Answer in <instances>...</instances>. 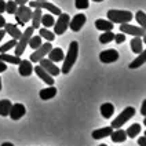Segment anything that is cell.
<instances>
[{"mask_svg":"<svg viewBox=\"0 0 146 146\" xmlns=\"http://www.w3.org/2000/svg\"><path fill=\"white\" fill-rule=\"evenodd\" d=\"M131 46V51L132 52H135V54H139L141 51H143V44H142V40H141V37L138 36H135L130 43Z\"/></svg>","mask_w":146,"mask_h":146,"instance_id":"26","label":"cell"},{"mask_svg":"<svg viewBox=\"0 0 146 146\" xmlns=\"http://www.w3.org/2000/svg\"><path fill=\"white\" fill-rule=\"evenodd\" d=\"M69 21H70V17L69 14H64L61 13L58 15L57 22H54V35H64L66 32V29L69 28Z\"/></svg>","mask_w":146,"mask_h":146,"instance_id":"7","label":"cell"},{"mask_svg":"<svg viewBox=\"0 0 146 146\" xmlns=\"http://www.w3.org/2000/svg\"><path fill=\"white\" fill-rule=\"evenodd\" d=\"M99 59L104 64H112L119 59V52L116 50H105L99 54Z\"/></svg>","mask_w":146,"mask_h":146,"instance_id":"13","label":"cell"},{"mask_svg":"<svg viewBox=\"0 0 146 146\" xmlns=\"http://www.w3.org/2000/svg\"><path fill=\"white\" fill-rule=\"evenodd\" d=\"M19 69H18V72L21 76H24V77H28V76H31L33 72V66H32V62L31 61H21L19 64Z\"/></svg>","mask_w":146,"mask_h":146,"instance_id":"15","label":"cell"},{"mask_svg":"<svg viewBox=\"0 0 146 146\" xmlns=\"http://www.w3.org/2000/svg\"><path fill=\"white\" fill-rule=\"evenodd\" d=\"M101 113H102V116H104L105 119H110L114 113V106L112 105V104H109V102L102 104V105H101Z\"/></svg>","mask_w":146,"mask_h":146,"instance_id":"25","label":"cell"},{"mask_svg":"<svg viewBox=\"0 0 146 146\" xmlns=\"http://www.w3.org/2000/svg\"><path fill=\"white\" fill-rule=\"evenodd\" d=\"M33 70H35V73L40 77L41 80L44 81V83H47L48 86H52V84H54V77H52L51 74H48V73L46 72V70H44L40 65L35 66V68H33Z\"/></svg>","mask_w":146,"mask_h":146,"instance_id":"14","label":"cell"},{"mask_svg":"<svg viewBox=\"0 0 146 146\" xmlns=\"http://www.w3.org/2000/svg\"><path fill=\"white\" fill-rule=\"evenodd\" d=\"M86 21H87V18H86L84 14H76V15L69 21V28L72 29L73 32H79L81 28L84 26Z\"/></svg>","mask_w":146,"mask_h":146,"instance_id":"11","label":"cell"},{"mask_svg":"<svg viewBox=\"0 0 146 146\" xmlns=\"http://www.w3.org/2000/svg\"><path fill=\"white\" fill-rule=\"evenodd\" d=\"M41 15H43V11L40 8H35V11H32V28L33 29H39L40 28V21H41Z\"/></svg>","mask_w":146,"mask_h":146,"instance_id":"23","label":"cell"},{"mask_svg":"<svg viewBox=\"0 0 146 146\" xmlns=\"http://www.w3.org/2000/svg\"><path fill=\"white\" fill-rule=\"evenodd\" d=\"M141 113H142V116H146V99L143 101V105L141 108Z\"/></svg>","mask_w":146,"mask_h":146,"instance_id":"42","label":"cell"},{"mask_svg":"<svg viewBox=\"0 0 146 146\" xmlns=\"http://www.w3.org/2000/svg\"><path fill=\"white\" fill-rule=\"evenodd\" d=\"M114 41H116V43H117V44H121V43H124V41H125V35H124V33H119V35H114V39H113Z\"/></svg>","mask_w":146,"mask_h":146,"instance_id":"37","label":"cell"},{"mask_svg":"<svg viewBox=\"0 0 146 146\" xmlns=\"http://www.w3.org/2000/svg\"><path fill=\"white\" fill-rule=\"evenodd\" d=\"M77 55H79V44L77 41H72L69 44V50L66 52V58L64 61V66L61 68V73L64 74H68L70 72V69L73 68V65L76 64L77 61Z\"/></svg>","mask_w":146,"mask_h":146,"instance_id":"1","label":"cell"},{"mask_svg":"<svg viewBox=\"0 0 146 146\" xmlns=\"http://www.w3.org/2000/svg\"><path fill=\"white\" fill-rule=\"evenodd\" d=\"M0 91H1V77H0Z\"/></svg>","mask_w":146,"mask_h":146,"instance_id":"46","label":"cell"},{"mask_svg":"<svg viewBox=\"0 0 146 146\" xmlns=\"http://www.w3.org/2000/svg\"><path fill=\"white\" fill-rule=\"evenodd\" d=\"M54 22H55V19H54L52 14H43V15H41L40 25H44V28H51V26H54Z\"/></svg>","mask_w":146,"mask_h":146,"instance_id":"28","label":"cell"},{"mask_svg":"<svg viewBox=\"0 0 146 146\" xmlns=\"http://www.w3.org/2000/svg\"><path fill=\"white\" fill-rule=\"evenodd\" d=\"M145 62H146V51L143 50V51H141V52H139L138 57L135 58V59L130 64V69H137V68H141Z\"/></svg>","mask_w":146,"mask_h":146,"instance_id":"22","label":"cell"},{"mask_svg":"<svg viewBox=\"0 0 146 146\" xmlns=\"http://www.w3.org/2000/svg\"><path fill=\"white\" fill-rule=\"evenodd\" d=\"M39 36H40L41 39H46L47 41H52L54 39H55V35H54V32L48 31L47 28H41L40 31H39Z\"/></svg>","mask_w":146,"mask_h":146,"instance_id":"29","label":"cell"},{"mask_svg":"<svg viewBox=\"0 0 146 146\" xmlns=\"http://www.w3.org/2000/svg\"><path fill=\"white\" fill-rule=\"evenodd\" d=\"M135 114V109L132 108V106H128V108H125L124 110H123L121 113L119 114L116 119H114L113 121H112V124H110V127L113 128V130H116V128H121L123 124H125V123L130 120L131 117Z\"/></svg>","mask_w":146,"mask_h":146,"instance_id":"4","label":"cell"},{"mask_svg":"<svg viewBox=\"0 0 146 146\" xmlns=\"http://www.w3.org/2000/svg\"><path fill=\"white\" fill-rule=\"evenodd\" d=\"M138 145L139 146H146V138H145V135H143V137H139Z\"/></svg>","mask_w":146,"mask_h":146,"instance_id":"39","label":"cell"},{"mask_svg":"<svg viewBox=\"0 0 146 146\" xmlns=\"http://www.w3.org/2000/svg\"><path fill=\"white\" fill-rule=\"evenodd\" d=\"M92 1H97V3H99V1H104V0H92Z\"/></svg>","mask_w":146,"mask_h":146,"instance_id":"47","label":"cell"},{"mask_svg":"<svg viewBox=\"0 0 146 146\" xmlns=\"http://www.w3.org/2000/svg\"><path fill=\"white\" fill-rule=\"evenodd\" d=\"M1 146H14L11 142H4V143H1Z\"/></svg>","mask_w":146,"mask_h":146,"instance_id":"45","label":"cell"},{"mask_svg":"<svg viewBox=\"0 0 146 146\" xmlns=\"http://www.w3.org/2000/svg\"><path fill=\"white\" fill-rule=\"evenodd\" d=\"M113 39H114V33L112 32V31H106V32H104L99 36V43L108 44V43H110Z\"/></svg>","mask_w":146,"mask_h":146,"instance_id":"30","label":"cell"},{"mask_svg":"<svg viewBox=\"0 0 146 146\" xmlns=\"http://www.w3.org/2000/svg\"><path fill=\"white\" fill-rule=\"evenodd\" d=\"M51 48H52V46H51V41L41 44L40 47H37V48H36L32 52V55L29 57V58H31V62H39L41 58H44L46 55H47V54H48Z\"/></svg>","mask_w":146,"mask_h":146,"instance_id":"8","label":"cell"},{"mask_svg":"<svg viewBox=\"0 0 146 146\" xmlns=\"http://www.w3.org/2000/svg\"><path fill=\"white\" fill-rule=\"evenodd\" d=\"M3 29L6 31V33H8V35H10L13 39H15V40H18V39L21 37V35H22V32L18 29V26L14 24H7V22H6Z\"/></svg>","mask_w":146,"mask_h":146,"instance_id":"17","label":"cell"},{"mask_svg":"<svg viewBox=\"0 0 146 146\" xmlns=\"http://www.w3.org/2000/svg\"><path fill=\"white\" fill-rule=\"evenodd\" d=\"M15 44H17V40H15V39H13V40L7 41L6 44H3V46L0 47V52H7L8 50L14 48V47H15Z\"/></svg>","mask_w":146,"mask_h":146,"instance_id":"35","label":"cell"},{"mask_svg":"<svg viewBox=\"0 0 146 146\" xmlns=\"http://www.w3.org/2000/svg\"><path fill=\"white\" fill-rule=\"evenodd\" d=\"M4 11H6V1L0 0V14H3Z\"/></svg>","mask_w":146,"mask_h":146,"instance_id":"38","label":"cell"},{"mask_svg":"<svg viewBox=\"0 0 146 146\" xmlns=\"http://www.w3.org/2000/svg\"><path fill=\"white\" fill-rule=\"evenodd\" d=\"M95 28L98 31H102V32L112 31L113 29V22H110L109 19H97L95 21Z\"/></svg>","mask_w":146,"mask_h":146,"instance_id":"20","label":"cell"},{"mask_svg":"<svg viewBox=\"0 0 146 146\" xmlns=\"http://www.w3.org/2000/svg\"><path fill=\"white\" fill-rule=\"evenodd\" d=\"M17 7H18V4H17L14 0H10V1L6 3V11H7L8 14H15Z\"/></svg>","mask_w":146,"mask_h":146,"instance_id":"34","label":"cell"},{"mask_svg":"<svg viewBox=\"0 0 146 146\" xmlns=\"http://www.w3.org/2000/svg\"><path fill=\"white\" fill-rule=\"evenodd\" d=\"M108 19L113 24H127L132 21V13L127 10H109Z\"/></svg>","mask_w":146,"mask_h":146,"instance_id":"2","label":"cell"},{"mask_svg":"<svg viewBox=\"0 0 146 146\" xmlns=\"http://www.w3.org/2000/svg\"><path fill=\"white\" fill-rule=\"evenodd\" d=\"M25 113H26V109L22 104H14V105H11L8 116L11 117V120H19L21 117L25 116Z\"/></svg>","mask_w":146,"mask_h":146,"instance_id":"12","label":"cell"},{"mask_svg":"<svg viewBox=\"0 0 146 146\" xmlns=\"http://www.w3.org/2000/svg\"><path fill=\"white\" fill-rule=\"evenodd\" d=\"M39 65L48 73V74H51L52 77H54V76H58V74L61 73V69H59L52 61H50L48 58H41L40 61H39Z\"/></svg>","mask_w":146,"mask_h":146,"instance_id":"10","label":"cell"},{"mask_svg":"<svg viewBox=\"0 0 146 146\" xmlns=\"http://www.w3.org/2000/svg\"><path fill=\"white\" fill-rule=\"evenodd\" d=\"M33 29L32 26H29V28H26L25 29V32L21 35V37L17 40V44H15V55L17 57H21L22 54L25 52V48L28 47V43H29V39H31V36L33 35Z\"/></svg>","mask_w":146,"mask_h":146,"instance_id":"3","label":"cell"},{"mask_svg":"<svg viewBox=\"0 0 146 146\" xmlns=\"http://www.w3.org/2000/svg\"><path fill=\"white\" fill-rule=\"evenodd\" d=\"M29 7L31 8H40V10H48L51 14H55V15H59L62 11L52 3H48V0H35V1H31L29 3Z\"/></svg>","mask_w":146,"mask_h":146,"instance_id":"6","label":"cell"},{"mask_svg":"<svg viewBox=\"0 0 146 146\" xmlns=\"http://www.w3.org/2000/svg\"><path fill=\"white\" fill-rule=\"evenodd\" d=\"M99 146H108V145H105V143H102V145H99Z\"/></svg>","mask_w":146,"mask_h":146,"instance_id":"48","label":"cell"},{"mask_svg":"<svg viewBox=\"0 0 146 146\" xmlns=\"http://www.w3.org/2000/svg\"><path fill=\"white\" fill-rule=\"evenodd\" d=\"M4 25H6V19H4V17L0 14V29H3Z\"/></svg>","mask_w":146,"mask_h":146,"instance_id":"41","label":"cell"},{"mask_svg":"<svg viewBox=\"0 0 146 146\" xmlns=\"http://www.w3.org/2000/svg\"><path fill=\"white\" fill-rule=\"evenodd\" d=\"M14 1H15L18 6H22V4H26V3H28L29 0H14Z\"/></svg>","mask_w":146,"mask_h":146,"instance_id":"43","label":"cell"},{"mask_svg":"<svg viewBox=\"0 0 146 146\" xmlns=\"http://www.w3.org/2000/svg\"><path fill=\"white\" fill-rule=\"evenodd\" d=\"M113 132V128L112 127H104V128H99V130H95L92 132V138L94 139H102L109 137L110 134Z\"/></svg>","mask_w":146,"mask_h":146,"instance_id":"19","label":"cell"},{"mask_svg":"<svg viewBox=\"0 0 146 146\" xmlns=\"http://www.w3.org/2000/svg\"><path fill=\"white\" fill-rule=\"evenodd\" d=\"M135 18H137V21H138L139 26L145 29V25H146V14H145V11H138V13L135 14Z\"/></svg>","mask_w":146,"mask_h":146,"instance_id":"33","label":"cell"},{"mask_svg":"<svg viewBox=\"0 0 146 146\" xmlns=\"http://www.w3.org/2000/svg\"><path fill=\"white\" fill-rule=\"evenodd\" d=\"M47 55H48L50 61H52L54 64H55V62H61V61H64V58H65L62 48H58V47L57 48H51Z\"/></svg>","mask_w":146,"mask_h":146,"instance_id":"18","label":"cell"},{"mask_svg":"<svg viewBox=\"0 0 146 146\" xmlns=\"http://www.w3.org/2000/svg\"><path fill=\"white\" fill-rule=\"evenodd\" d=\"M41 44H43V43H41V37H40V36H33V35L31 36L29 43H28V46H29L32 50H36L37 47H40Z\"/></svg>","mask_w":146,"mask_h":146,"instance_id":"32","label":"cell"},{"mask_svg":"<svg viewBox=\"0 0 146 146\" xmlns=\"http://www.w3.org/2000/svg\"><path fill=\"white\" fill-rule=\"evenodd\" d=\"M57 95V88L54 86H48L47 88H43L39 92V97L43 101H48V99H52V98Z\"/></svg>","mask_w":146,"mask_h":146,"instance_id":"16","label":"cell"},{"mask_svg":"<svg viewBox=\"0 0 146 146\" xmlns=\"http://www.w3.org/2000/svg\"><path fill=\"white\" fill-rule=\"evenodd\" d=\"M15 19L18 25H22L24 26L28 21H31L32 18V8L28 7L26 4H22V6H18L17 7V11H15Z\"/></svg>","mask_w":146,"mask_h":146,"instance_id":"5","label":"cell"},{"mask_svg":"<svg viewBox=\"0 0 146 146\" xmlns=\"http://www.w3.org/2000/svg\"><path fill=\"white\" fill-rule=\"evenodd\" d=\"M6 70H7V65H6V62L0 61V73L6 72Z\"/></svg>","mask_w":146,"mask_h":146,"instance_id":"40","label":"cell"},{"mask_svg":"<svg viewBox=\"0 0 146 146\" xmlns=\"http://www.w3.org/2000/svg\"><path fill=\"white\" fill-rule=\"evenodd\" d=\"M110 138H112V141H113L114 143H120V142H124L127 139V134L121 128H116V131H113L110 134Z\"/></svg>","mask_w":146,"mask_h":146,"instance_id":"21","label":"cell"},{"mask_svg":"<svg viewBox=\"0 0 146 146\" xmlns=\"http://www.w3.org/2000/svg\"><path fill=\"white\" fill-rule=\"evenodd\" d=\"M4 36H6V31H4V29H0V41L3 40Z\"/></svg>","mask_w":146,"mask_h":146,"instance_id":"44","label":"cell"},{"mask_svg":"<svg viewBox=\"0 0 146 146\" xmlns=\"http://www.w3.org/2000/svg\"><path fill=\"white\" fill-rule=\"evenodd\" d=\"M120 32L124 33V35H131V36H145V29L141 28V26H134V25H130L128 22L127 24H120Z\"/></svg>","mask_w":146,"mask_h":146,"instance_id":"9","label":"cell"},{"mask_svg":"<svg viewBox=\"0 0 146 146\" xmlns=\"http://www.w3.org/2000/svg\"><path fill=\"white\" fill-rule=\"evenodd\" d=\"M139 132H141V124H138V123H137V124H132L130 128L125 131L127 137H130V138H135Z\"/></svg>","mask_w":146,"mask_h":146,"instance_id":"31","label":"cell"},{"mask_svg":"<svg viewBox=\"0 0 146 146\" xmlns=\"http://www.w3.org/2000/svg\"><path fill=\"white\" fill-rule=\"evenodd\" d=\"M10 109H11V101L1 99V101H0V116H3V117L8 116Z\"/></svg>","mask_w":146,"mask_h":146,"instance_id":"27","label":"cell"},{"mask_svg":"<svg viewBox=\"0 0 146 146\" xmlns=\"http://www.w3.org/2000/svg\"><path fill=\"white\" fill-rule=\"evenodd\" d=\"M0 61L6 62V64H14V65H18L21 62V58L17 57V55H10L7 52H0Z\"/></svg>","mask_w":146,"mask_h":146,"instance_id":"24","label":"cell"},{"mask_svg":"<svg viewBox=\"0 0 146 146\" xmlns=\"http://www.w3.org/2000/svg\"><path fill=\"white\" fill-rule=\"evenodd\" d=\"M74 6L79 10H86V8H88L90 1L88 0H74Z\"/></svg>","mask_w":146,"mask_h":146,"instance_id":"36","label":"cell"}]
</instances>
